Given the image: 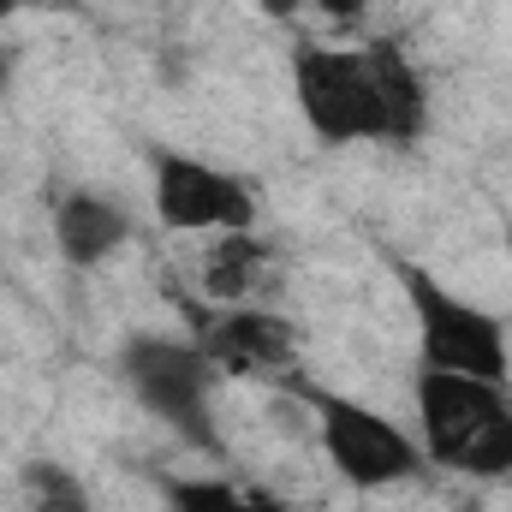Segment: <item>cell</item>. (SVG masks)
<instances>
[{"label":"cell","instance_id":"1","mask_svg":"<svg viewBox=\"0 0 512 512\" xmlns=\"http://www.w3.org/2000/svg\"><path fill=\"white\" fill-rule=\"evenodd\" d=\"M292 102L322 143H417L429 126V90L393 42H298Z\"/></svg>","mask_w":512,"mask_h":512},{"label":"cell","instance_id":"2","mask_svg":"<svg viewBox=\"0 0 512 512\" xmlns=\"http://www.w3.org/2000/svg\"><path fill=\"white\" fill-rule=\"evenodd\" d=\"M411 399H417V441L429 465L471 483L512 477V393L501 382L417 370Z\"/></svg>","mask_w":512,"mask_h":512},{"label":"cell","instance_id":"3","mask_svg":"<svg viewBox=\"0 0 512 512\" xmlns=\"http://www.w3.org/2000/svg\"><path fill=\"white\" fill-rule=\"evenodd\" d=\"M393 274L405 286L411 322H417V358L423 370H447V376H477V382H512V346L507 322L471 298H459L447 280H435L417 262L393 256Z\"/></svg>","mask_w":512,"mask_h":512},{"label":"cell","instance_id":"4","mask_svg":"<svg viewBox=\"0 0 512 512\" xmlns=\"http://www.w3.org/2000/svg\"><path fill=\"white\" fill-rule=\"evenodd\" d=\"M120 376L137 393V405L149 417H161L173 435H185L191 447L203 453H221V429H215V411H209V393H215V364L197 340H179V334H131L120 346Z\"/></svg>","mask_w":512,"mask_h":512},{"label":"cell","instance_id":"5","mask_svg":"<svg viewBox=\"0 0 512 512\" xmlns=\"http://www.w3.org/2000/svg\"><path fill=\"white\" fill-rule=\"evenodd\" d=\"M310 411H316V435H322V453L334 465V477L346 489H399L411 477H423V441H411L393 417H382L376 405H358L346 393H328V387H304Z\"/></svg>","mask_w":512,"mask_h":512},{"label":"cell","instance_id":"6","mask_svg":"<svg viewBox=\"0 0 512 512\" xmlns=\"http://www.w3.org/2000/svg\"><path fill=\"white\" fill-rule=\"evenodd\" d=\"M149 203L161 215V227L173 233H197V239H221V233H251L256 227V191L185 149H155L149 155Z\"/></svg>","mask_w":512,"mask_h":512},{"label":"cell","instance_id":"7","mask_svg":"<svg viewBox=\"0 0 512 512\" xmlns=\"http://www.w3.org/2000/svg\"><path fill=\"white\" fill-rule=\"evenodd\" d=\"M197 346L209 352V364L215 370H227V376H286L292 364H298V328L280 316V310H268V304H221V310H209L203 316V328H197Z\"/></svg>","mask_w":512,"mask_h":512},{"label":"cell","instance_id":"8","mask_svg":"<svg viewBox=\"0 0 512 512\" xmlns=\"http://www.w3.org/2000/svg\"><path fill=\"white\" fill-rule=\"evenodd\" d=\"M131 239V215L102 191H60L54 197V245L72 268H102Z\"/></svg>","mask_w":512,"mask_h":512},{"label":"cell","instance_id":"9","mask_svg":"<svg viewBox=\"0 0 512 512\" xmlns=\"http://www.w3.org/2000/svg\"><path fill=\"white\" fill-rule=\"evenodd\" d=\"M262 268H268V245L256 233H221L209 239V256H203V292L215 304H251Z\"/></svg>","mask_w":512,"mask_h":512},{"label":"cell","instance_id":"10","mask_svg":"<svg viewBox=\"0 0 512 512\" xmlns=\"http://www.w3.org/2000/svg\"><path fill=\"white\" fill-rule=\"evenodd\" d=\"M18 495H24V512H90V483L60 465V459H24L18 465Z\"/></svg>","mask_w":512,"mask_h":512},{"label":"cell","instance_id":"11","mask_svg":"<svg viewBox=\"0 0 512 512\" xmlns=\"http://www.w3.org/2000/svg\"><path fill=\"white\" fill-rule=\"evenodd\" d=\"M167 512H292V507L268 489H239V483H221V477H185V483H167Z\"/></svg>","mask_w":512,"mask_h":512},{"label":"cell","instance_id":"12","mask_svg":"<svg viewBox=\"0 0 512 512\" xmlns=\"http://www.w3.org/2000/svg\"><path fill=\"white\" fill-rule=\"evenodd\" d=\"M328 18H364V0H316Z\"/></svg>","mask_w":512,"mask_h":512},{"label":"cell","instance_id":"13","mask_svg":"<svg viewBox=\"0 0 512 512\" xmlns=\"http://www.w3.org/2000/svg\"><path fill=\"white\" fill-rule=\"evenodd\" d=\"M12 66H18V48H12V42H0V90L12 84Z\"/></svg>","mask_w":512,"mask_h":512},{"label":"cell","instance_id":"14","mask_svg":"<svg viewBox=\"0 0 512 512\" xmlns=\"http://www.w3.org/2000/svg\"><path fill=\"white\" fill-rule=\"evenodd\" d=\"M262 6H268V12H274V18H286V12H298V6H304V0H262Z\"/></svg>","mask_w":512,"mask_h":512},{"label":"cell","instance_id":"15","mask_svg":"<svg viewBox=\"0 0 512 512\" xmlns=\"http://www.w3.org/2000/svg\"><path fill=\"white\" fill-rule=\"evenodd\" d=\"M18 6H24V0H0V18H6V12H18Z\"/></svg>","mask_w":512,"mask_h":512},{"label":"cell","instance_id":"16","mask_svg":"<svg viewBox=\"0 0 512 512\" xmlns=\"http://www.w3.org/2000/svg\"><path fill=\"white\" fill-rule=\"evenodd\" d=\"M507 251H512V227H507Z\"/></svg>","mask_w":512,"mask_h":512}]
</instances>
